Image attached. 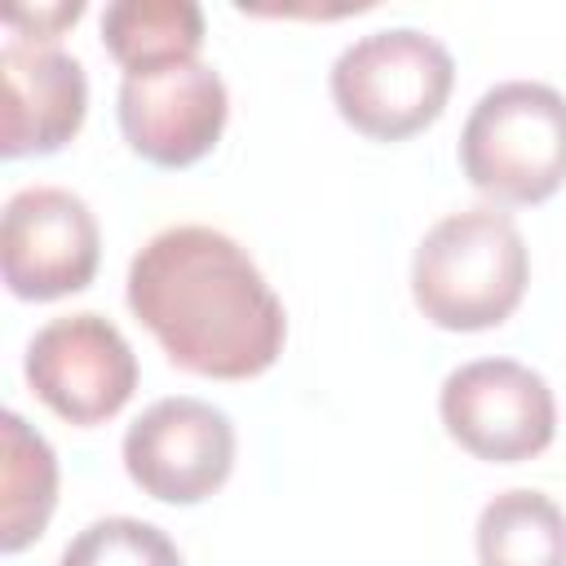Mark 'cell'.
<instances>
[{"mask_svg":"<svg viewBox=\"0 0 566 566\" xmlns=\"http://www.w3.org/2000/svg\"><path fill=\"white\" fill-rule=\"evenodd\" d=\"M128 310L168 363L208 380L270 371L287 340V314L261 265L212 226H168L128 265Z\"/></svg>","mask_w":566,"mask_h":566,"instance_id":"1","label":"cell"},{"mask_svg":"<svg viewBox=\"0 0 566 566\" xmlns=\"http://www.w3.org/2000/svg\"><path fill=\"white\" fill-rule=\"evenodd\" d=\"M531 256L517 221L495 203L447 212L411 256L416 310L442 332L500 327L526 296Z\"/></svg>","mask_w":566,"mask_h":566,"instance_id":"2","label":"cell"},{"mask_svg":"<svg viewBox=\"0 0 566 566\" xmlns=\"http://www.w3.org/2000/svg\"><path fill=\"white\" fill-rule=\"evenodd\" d=\"M460 168L491 203H544L566 186V97L539 80L486 88L460 128Z\"/></svg>","mask_w":566,"mask_h":566,"instance_id":"3","label":"cell"},{"mask_svg":"<svg viewBox=\"0 0 566 566\" xmlns=\"http://www.w3.org/2000/svg\"><path fill=\"white\" fill-rule=\"evenodd\" d=\"M327 84L354 133L371 142H402L442 115L455 62L438 35L420 27H385L345 44Z\"/></svg>","mask_w":566,"mask_h":566,"instance_id":"4","label":"cell"},{"mask_svg":"<svg viewBox=\"0 0 566 566\" xmlns=\"http://www.w3.org/2000/svg\"><path fill=\"white\" fill-rule=\"evenodd\" d=\"M442 429L478 460L517 464L557 433V402L539 371L517 358H473L438 389Z\"/></svg>","mask_w":566,"mask_h":566,"instance_id":"5","label":"cell"},{"mask_svg":"<svg viewBox=\"0 0 566 566\" xmlns=\"http://www.w3.org/2000/svg\"><path fill=\"white\" fill-rule=\"evenodd\" d=\"M22 371L35 398L71 424H102L119 416L137 389L133 345L93 310L49 318L31 336Z\"/></svg>","mask_w":566,"mask_h":566,"instance_id":"6","label":"cell"},{"mask_svg":"<svg viewBox=\"0 0 566 566\" xmlns=\"http://www.w3.org/2000/svg\"><path fill=\"white\" fill-rule=\"evenodd\" d=\"M102 230L93 208L62 186L9 195L0 217V270L18 301H57L84 292L97 274Z\"/></svg>","mask_w":566,"mask_h":566,"instance_id":"7","label":"cell"},{"mask_svg":"<svg viewBox=\"0 0 566 566\" xmlns=\"http://www.w3.org/2000/svg\"><path fill=\"white\" fill-rule=\"evenodd\" d=\"M124 469L159 504H199L234 469V424L203 398H159L128 424Z\"/></svg>","mask_w":566,"mask_h":566,"instance_id":"8","label":"cell"},{"mask_svg":"<svg viewBox=\"0 0 566 566\" xmlns=\"http://www.w3.org/2000/svg\"><path fill=\"white\" fill-rule=\"evenodd\" d=\"M119 128L133 155L155 168H190L226 128L230 93L208 62H172L119 80Z\"/></svg>","mask_w":566,"mask_h":566,"instance_id":"9","label":"cell"},{"mask_svg":"<svg viewBox=\"0 0 566 566\" xmlns=\"http://www.w3.org/2000/svg\"><path fill=\"white\" fill-rule=\"evenodd\" d=\"M0 84H4V128H0L4 159L53 155L80 133L88 111V75L84 62L62 44L9 35L0 49Z\"/></svg>","mask_w":566,"mask_h":566,"instance_id":"10","label":"cell"},{"mask_svg":"<svg viewBox=\"0 0 566 566\" xmlns=\"http://www.w3.org/2000/svg\"><path fill=\"white\" fill-rule=\"evenodd\" d=\"M4 460H0V548L22 553L35 544L57 504V455L18 411L0 420Z\"/></svg>","mask_w":566,"mask_h":566,"instance_id":"11","label":"cell"},{"mask_svg":"<svg viewBox=\"0 0 566 566\" xmlns=\"http://www.w3.org/2000/svg\"><path fill=\"white\" fill-rule=\"evenodd\" d=\"M102 44L124 75L195 62L203 49V9L195 0H115L102 13Z\"/></svg>","mask_w":566,"mask_h":566,"instance_id":"12","label":"cell"},{"mask_svg":"<svg viewBox=\"0 0 566 566\" xmlns=\"http://www.w3.org/2000/svg\"><path fill=\"white\" fill-rule=\"evenodd\" d=\"M478 566H566V513L544 491H500L478 513Z\"/></svg>","mask_w":566,"mask_h":566,"instance_id":"13","label":"cell"},{"mask_svg":"<svg viewBox=\"0 0 566 566\" xmlns=\"http://www.w3.org/2000/svg\"><path fill=\"white\" fill-rule=\"evenodd\" d=\"M57 566H181L168 531L142 517H97L57 557Z\"/></svg>","mask_w":566,"mask_h":566,"instance_id":"14","label":"cell"},{"mask_svg":"<svg viewBox=\"0 0 566 566\" xmlns=\"http://www.w3.org/2000/svg\"><path fill=\"white\" fill-rule=\"evenodd\" d=\"M84 13L80 0L71 4H35V9H9L4 22H9V35L18 40H40V44H57L62 31Z\"/></svg>","mask_w":566,"mask_h":566,"instance_id":"15","label":"cell"}]
</instances>
